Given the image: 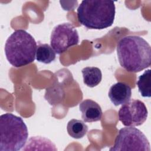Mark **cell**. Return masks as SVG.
Returning a JSON list of instances; mask_svg holds the SVG:
<instances>
[{
  "mask_svg": "<svg viewBox=\"0 0 151 151\" xmlns=\"http://www.w3.org/2000/svg\"><path fill=\"white\" fill-rule=\"evenodd\" d=\"M117 54L121 67L129 72H140L151 65L150 45L140 36L128 35L120 39Z\"/></svg>",
  "mask_w": 151,
  "mask_h": 151,
  "instance_id": "obj_1",
  "label": "cell"
},
{
  "mask_svg": "<svg viewBox=\"0 0 151 151\" xmlns=\"http://www.w3.org/2000/svg\"><path fill=\"white\" fill-rule=\"evenodd\" d=\"M116 8L113 1H82L77 8L78 22L88 29H103L112 25Z\"/></svg>",
  "mask_w": 151,
  "mask_h": 151,
  "instance_id": "obj_2",
  "label": "cell"
},
{
  "mask_svg": "<svg viewBox=\"0 0 151 151\" xmlns=\"http://www.w3.org/2000/svg\"><path fill=\"white\" fill-rule=\"evenodd\" d=\"M37 47V42L30 34L17 29L6 40L4 50L9 63L15 67H21L34 61Z\"/></svg>",
  "mask_w": 151,
  "mask_h": 151,
  "instance_id": "obj_3",
  "label": "cell"
},
{
  "mask_svg": "<svg viewBox=\"0 0 151 151\" xmlns=\"http://www.w3.org/2000/svg\"><path fill=\"white\" fill-rule=\"evenodd\" d=\"M28 137V129L21 117L9 113L0 116L1 151L20 150Z\"/></svg>",
  "mask_w": 151,
  "mask_h": 151,
  "instance_id": "obj_4",
  "label": "cell"
},
{
  "mask_svg": "<svg viewBox=\"0 0 151 151\" xmlns=\"http://www.w3.org/2000/svg\"><path fill=\"white\" fill-rule=\"evenodd\" d=\"M110 151L138 150L150 151V143L143 133L133 126H126L119 130Z\"/></svg>",
  "mask_w": 151,
  "mask_h": 151,
  "instance_id": "obj_5",
  "label": "cell"
},
{
  "mask_svg": "<svg viewBox=\"0 0 151 151\" xmlns=\"http://www.w3.org/2000/svg\"><path fill=\"white\" fill-rule=\"evenodd\" d=\"M79 36L76 28L70 23H63L55 26L51 32V47L57 54L66 51L69 48L77 45Z\"/></svg>",
  "mask_w": 151,
  "mask_h": 151,
  "instance_id": "obj_6",
  "label": "cell"
},
{
  "mask_svg": "<svg viewBox=\"0 0 151 151\" xmlns=\"http://www.w3.org/2000/svg\"><path fill=\"white\" fill-rule=\"evenodd\" d=\"M147 110L143 102L137 99L130 100L120 108L119 119L125 126H138L147 119Z\"/></svg>",
  "mask_w": 151,
  "mask_h": 151,
  "instance_id": "obj_7",
  "label": "cell"
},
{
  "mask_svg": "<svg viewBox=\"0 0 151 151\" xmlns=\"http://www.w3.org/2000/svg\"><path fill=\"white\" fill-rule=\"evenodd\" d=\"M108 96L115 106L123 105L130 100L132 89L128 84L123 82H117L110 87Z\"/></svg>",
  "mask_w": 151,
  "mask_h": 151,
  "instance_id": "obj_8",
  "label": "cell"
},
{
  "mask_svg": "<svg viewBox=\"0 0 151 151\" xmlns=\"http://www.w3.org/2000/svg\"><path fill=\"white\" fill-rule=\"evenodd\" d=\"M81 117L85 122H94L100 120L102 110L100 105L91 99L83 100L79 104Z\"/></svg>",
  "mask_w": 151,
  "mask_h": 151,
  "instance_id": "obj_9",
  "label": "cell"
},
{
  "mask_svg": "<svg viewBox=\"0 0 151 151\" xmlns=\"http://www.w3.org/2000/svg\"><path fill=\"white\" fill-rule=\"evenodd\" d=\"M84 83L90 87L97 86L101 81L102 74L100 69L96 67H87L82 69Z\"/></svg>",
  "mask_w": 151,
  "mask_h": 151,
  "instance_id": "obj_10",
  "label": "cell"
},
{
  "mask_svg": "<svg viewBox=\"0 0 151 151\" xmlns=\"http://www.w3.org/2000/svg\"><path fill=\"white\" fill-rule=\"evenodd\" d=\"M67 130L68 134L74 139H81L87 133L88 126L81 120L71 119L67 126Z\"/></svg>",
  "mask_w": 151,
  "mask_h": 151,
  "instance_id": "obj_11",
  "label": "cell"
},
{
  "mask_svg": "<svg viewBox=\"0 0 151 151\" xmlns=\"http://www.w3.org/2000/svg\"><path fill=\"white\" fill-rule=\"evenodd\" d=\"M35 58L40 63L49 64L55 59V52L48 44H39L37 47Z\"/></svg>",
  "mask_w": 151,
  "mask_h": 151,
  "instance_id": "obj_12",
  "label": "cell"
},
{
  "mask_svg": "<svg viewBox=\"0 0 151 151\" xmlns=\"http://www.w3.org/2000/svg\"><path fill=\"white\" fill-rule=\"evenodd\" d=\"M150 69H148L139 77L136 84L139 91L142 97H150L151 96V73Z\"/></svg>",
  "mask_w": 151,
  "mask_h": 151,
  "instance_id": "obj_13",
  "label": "cell"
}]
</instances>
